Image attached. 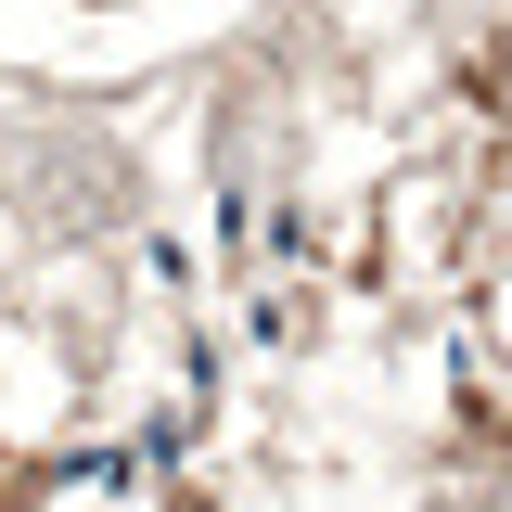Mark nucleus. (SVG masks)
<instances>
[]
</instances>
